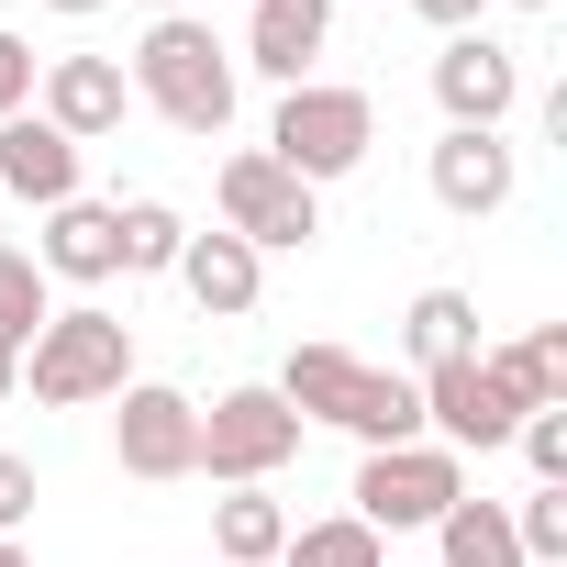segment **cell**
I'll list each match as a JSON object with an SVG mask.
<instances>
[{
	"label": "cell",
	"mask_w": 567,
	"mask_h": 567,
	"mask_svg": "<svg viewBox=\"0 0 567 567\" xmlns=\"http://www.w3.org/2000/svg\"><path fill=\"white\" fill-rule=\"evenodd\" d=\"M112 456H123V478H145V489L200 478V401L167 390V379H123V390H112Z\"/></svg>",
	"instance_id": "cell-7"
},
{
	"label": "cell",
	"mask_w": 567,
	"mask_h": 567,
	"mask_svg": "<svg viewBox=\"0 0 567 567\" xmlns=\"http://www.w3.org/2000/svg\"><path fill=\"white\" fill-rule=\"evenodd\" d=\"M34 112H45L68 145H112V134L134 123V79H123V56H45Z\"/></svg>",
	"instance_id": "cell-10"
},
{
	"label": "cell",
	"mask_w": 567,
	"mask_h": 567,
	"mask_svg": "<svg viewBox=\"0 0 567 567\" xmlns=\"http://www.w3.org/2000/svg\"><path fill=\"white\" fill-rule=\"evenodd\" d=\"M423 178H434V200H445L456 223H489V212H512V189H523V156H512V134H467V123H445Z\"/></svg>",
	"instance_id": "cell-11"
},
{
	"label": "cell",
	"mask_w": 567,
	"mask_h": 567,
	"mask_svg": "<svg viewBox=\"0 0 567 567\" xmlns=\"http://www.w3.org/2000/svg\"><path fill=\"white\" fill-rule=\"evenodd\" d=\"M45 12H56V23H90V12H112V0H45Z\"/></svg>",
	"instance_id": "cell-28"
},
{
	"label": "cell",
	"mask_w": 567,
	"mask_h": 567,
	"mask_svg": "<svg viewBox=\"0 0 567 567\" xmlns=\"http://www.w3.org/2000/svg\"><path fill=\"white\" fill-rule=\"evenodd\" d=\"M501 12H556V0H501Z\"/></svg>",
	"instance_id": "cell-31"
},
{
	"label": "cell",
	"mask_w": 567,
	"mask_h": 567,
	"mask_svg": "<svg viewBox=\"0 0 567 567\" xmlns=\"http://www.w3.org/2000/svg\"><path fill=\"white\" fill-rule=\"evenodd\" d=\"M478 368L501 379L512 412H556L567 401V323H534L523 346H478Z\"/></svg>",
	"instance_id": "cell-16"
},
{
	"label": "cell",
	"mask_w": 567,
	"mask_h": 567,
	"mask_svg": "<svg viewBox=\"0 0 567 567\" xmlns=\"http://www.w3.org/2000/svg\"><path fill=\"white\" fill-rule=\"evenodd\" d=\"M434 567H523V545H512V501H456L445 523H434Z\"/></svg>",
	"instance_id": "cell-18"
},
{
	"label": "cell",
	"mask_w": 567,
	"mask_h": 567,
	"mask_svg": "<svg viewBox=\"0 0 567 567\" xmlns=\"http://www.w3.org/2000/svg\"><path fill=\"white\" fill-rule=\"evenodd\" d=\"M301 434H312V423L278 401L267 379H256V390H223V401L200 412V478H212V489H267L278 467L301 456Z\"/></svg>",
	"instance_id": "cell-5"
},
{
	"label": "cell",
	"mask_w": 567,
	"mask_h": 567,
	"mask_svg": "<svg viewBox=\"0 0 567 567\" xmlns=\"http://www.w3.org/2000/svg\"><path fill=\"white\" fill-rule=\"evenodd\" d=\"M56 312V278L34 267V245H0V357H23Z\"/></svg>",
	"instance_id": "cell-20"
},
{
	"label": "cell",
	"mask_w": 567,
	"mask_h": 567,
	"mask_svg": "<svg viewBox=\"0 0 567 567\" xmlns=\"http://www.w3.org/2000/svg\"><path fill=\"white\" fill-rule=\"evenodd\" d=\"M34 501H45V489H34V456L0 445V534H23V523H34Z\"/></svg>",
	"instance_id": "cell-26"
},
{
	"label": "cell",
	"mask_w": 567,
	"mask_h": 567,
	"mask_svg": "<svg viewBox=\"0 0 567 567\" xmlns=\"http://www.w3.org/2000/svg\"><path fill=\"white\" fill-rule=\"evenodd\" d=\"M34 267L45 278H68V290H112L123 278V234H112V200H56L45 212V245H34Z\"/></svg>",
	"instance_id": "cell-14"
},
{
	"label": "cell",
	"mask_w": 567,
	"mask_h": 567,
	"mask_svg": "<svg viewBox=\"0 0 567 567\" xmlns=\"http://www.w3.org/2000/svg\"><path fill=\"white\" fill-rule=\"evenodd\" d=\"M212 545H223V567H278L290 512H278L267 489H223V501H212Z\"/></svg>",
	"instance_id": "cell-19"
},
{
	"label": "cell",
	"mask_w": 567,
	"mask_h": 567,
	"mask_svg": "<svg viewBox=\"0 0 567 567\" xmlns=\"http://www.w3.org/2000/svg\"><path fill=\"white\" fill-rule=\"evenodd\" d=\"M278 567H390V534H368L357 512H334V523H290Z\"/></svg>",
	"instance_id": "cell-21"
},
{
	"label": "cell",
	"mask_w": 567,
	"mask_h": 567,
	"mask_svg": "<svg viewBox=\"0 0 567 567\" xmlns=\"http://www.w3.org/2000/svg\"><path fill=\"white\" fill-rule=\"evenodd\" d=\"M434 101H445V123L501 134V123L523 112V56H512L501 34H445V56H434Z\"/></svg>",
	"instance_id": "cell-9"
},
{
	"label": "cell",
	"mask_w": 567,
	"mask_h": 567,
	"mask_svg": "<svg viewBox=\"0 0 567 567\" xmlns=\"http://www.w3.org/2000/svg\"><path fill=\"white\" fill-rule=\"evenodd\" d=\"M112 234H123V278H167L178 245H189V223L167 200H112Z\"/></svg>",
	"instance_id": "cell-22"
},
{
	"label": "cell",
	"mask_w": 567,
	"mask_h": 567,
	"mask_svg": "<svg viewBox=\"0 0 567 567\" xmlns=\"http://www.w3.org/2000/svg\"><path fill=\"white\" fill-rule=\"evenodd\" d=\"M512 445H523L534 489H567V401H556V412H523V423H512Z\"/></svg>",
	"instance_id": "cell-24"
},
{
	"label": "cell",
	"mask_w": 567,
	"mask_h": 567,
	"mask_svg": "<svg viewBox=\"0 0 567 567\" xmlns=\"http://www.w3.org/2000/svg\"><path fill=\"white\" fill-rule=\"evenodd\" d=\"M0 567H34V556H23V534H0Z\"/></svg>",
	"instance_id": "cell-30"
},
{
	"label": "cell",
	"mask_w": 567,
	"mask_h": 567,
	"mask_svg": "<svg viewBox=\"0 0 567 567\" xmlns=\"http://www.w3.org/2000/svg\"><path fill=\"white\" fill-rule=\"evenodd\" d=\"M456 501H467V456H445L434 434L357 456V523H368V534H434Z\"/></svg>",
	"instance_id": "cell-6"
},
{
	"label": "cell",
	"mask_w": 567,
	"mask_h": 567,
	"mask_svg": "<svg viewBox=\"0 0 567 567\" xmlns=\"http://www.w3.org/2000/svg\"><path fill=\"white\" fill-rule=\"evenodd\" d=\"M401 346H412V379H423V368H456V357H478V301H467V290H412V312H401Z\"/></svg>",
	"instance_id": "cell-17"
},
{
	"label": "cell",
	"mask_w": 567,
	"mask_h": 567,
	"mask_svg": "<svg viewBox=\"0 0 567 567\" xmlns=\"http://www.w3.org/2000/svg\"><path fill=\"white\" fill-rule=\"evenodd\" d=\"M512 545H523V567H556V556H567V489L512 501Z\"/></svg>",
	"instance_id": "cell-23"
},
{
	"label": "cell",
	"mask_w": 567,
	"mask_h": 567,
	"mask_svg": "<svg viewBox=\"0 0 567 567\" xmlns=\"http://www.w3.org/2000/svg\"><path fill=\"white\" fill-rule=\"evenodd\" d=\"M79 156H90V145H68L45 112H12V123H0V189L34 200V212L79 200Z\"/></svg>",
	"instance_id": "cell-15"
},
{
	"label": "cell",
	"mask_w": 567,
	"mask_h": 567,
	"mask_svg": "<svg viewBox=\"0 0 567 567\" xmlns=\"http://www.w3.org/2000/svg\"><path fill=\"white\" fill-rule=\"evenodd\" d=\"M412 12H423L434 34H478V12H489V0H412Z\"/></svg>",
	"instance_id": "cell-27"
},
{
	"label": "cell",
	"mask_w": 567,
	"mask_h": 567,
	"mask_svg": "<svg viewBox=\"0 0 567 567\" xmlns=\"http://www.w3.org/2000/svg\"><path fill=\"white\" fill-rule=\"evenodd\" d=\"M167 278L200 301V323H245V312H256V290H267V256H256L245 234H223V223H212V234H189V245H178V267H167Z\"/></svg>",
	"instance_id": "cell-12"
},
{
	"label": "cell",
	"mask_w": 567,
	"mask_h": 567,
	"mask_svg": "<svg viewBox=\"0 0 567 567\" xmlns=\"http://www.w3.org/2000/svg\"><path fill=\"white\" fill-rule=\"evenodd\" d=\"M323 34H334V0H245V56H234V68L301 90L312 56H323Z\"/></svg>",
	"instance_id": "cell-13"
},
{
	"label": "cell",
	"mask_w": 567,
	"mask_h": 567,
	"mask_svg": "<svg viewBox=\"0 0 567 567\" xmlns=\"http://www.w3.org/2000/svg\"><path fill=\"white\" fill-rule=\"evenodd\" d=\"M134 101L156 112V123H178L189 145H212L223 123H234V45L200 23V12H167V23H145V45H134Z\"/></svg>",
	"instance_id": "cell-1"
},
{
	"label": "cell",
	"mask_w": 567,
	"mask_h": 567,
	"mask_svg": "<svg viewBox=\"0 0 567 567\" xmlns=\"http://www.w3.org/2000/svg\"><path fill=\"white\" fill-rule=\"evenodd\" d=\"M123 379H134V323L101 312V301L45 312V334L23 346V390H34L45 412H90V401H112Z\"/></svg>",
	"instance_id": "cell-3"
},
{
	"label": "cell",
	"mask_w": 567,
	"mask_h": 567,
	"mask_svg": "<svg viewBox=\"0 0 567 567\" xmlns=\"http://www.w3.org/2000/svg\"><path fill=\"white\" fill-rule=\"evenodd\" d=\"M412 390H423V434H434L445 456H501V445H512V423H523L478 357H456V368H423Z\"/></svg>",
	"instance_id": "cell-8"
},
{
	"label": "cell",
	"mask_w": 567,
	"mask_h": 567,
	"mask_svg": "<svg viewBox=\"0 0 567 567\" xmlns=\"http://www.w3.org/2000/svg\"><path fill=\"white\" fill-rule=\"evenodd\" d=\"M0 401H23V357H0Z\"/></svg>",
	"instance_id": "cell-29"
},
{
	"label": "cell",
	"mask_w": 567,
	"mask_h": 567,
	"mask_svg": "<svg viewBox=\"0 0 567 567\" xmlns=\"http://www.w3.org/2000/svg\"><path fill=\"white\" fill-rule=\"evenodd\" d=\"M34 79H45V56H34L23 34H0V123H12V112H34Z\"/></svg>",
	"instance_id": "cell-25"
},
{
	"label": "cell",
	"mask_w": 567,
	"mask_h": 567,
	"mask_svg": "<svg viewBox=\"0 0 567 567\" xmlns=\"http://www.w3.org/2000/svg\"><path fill=\"white\" fill-rule=\"evenodd\" d=\"M368 145H379V101H368V90H346V79H301V90H278L267 156L290 167L301 189L357 178V167H368Z\"/></svg>",
	"instance_id": "cell-2"
},
{
	"label": "cell",
	"mask_w": 567,
	"mask_h": 567,
	"mask_svg": "<svg viewBox=\"0 0 567 567\" xmlns=\"http://www.w3.org/2000/svg\"><path fill=\"white\" fill-rule=\"evenodd\" d=\"M212 200H223V234H245L256 256H301V245L323 234V189H301L267 145H234V156L212 167Z\"/></svg>",
	"instance_id": "cell-4"
},
{
	"label": "cell",
	"mask_w": 567,
	"mask_h": 567,
	"mask_svg": "<svg viewBox=\"0 0 567 567\" xmlns=\"http://www.w3.org/2000/svg\"><path fill=\"white\" fill-rule=\"evenodd\" d=\"M145 12H156V23H167V12H189V0H145Z\"/></svg>",
	"instance_id": "cell-32"
}]
</instances>
